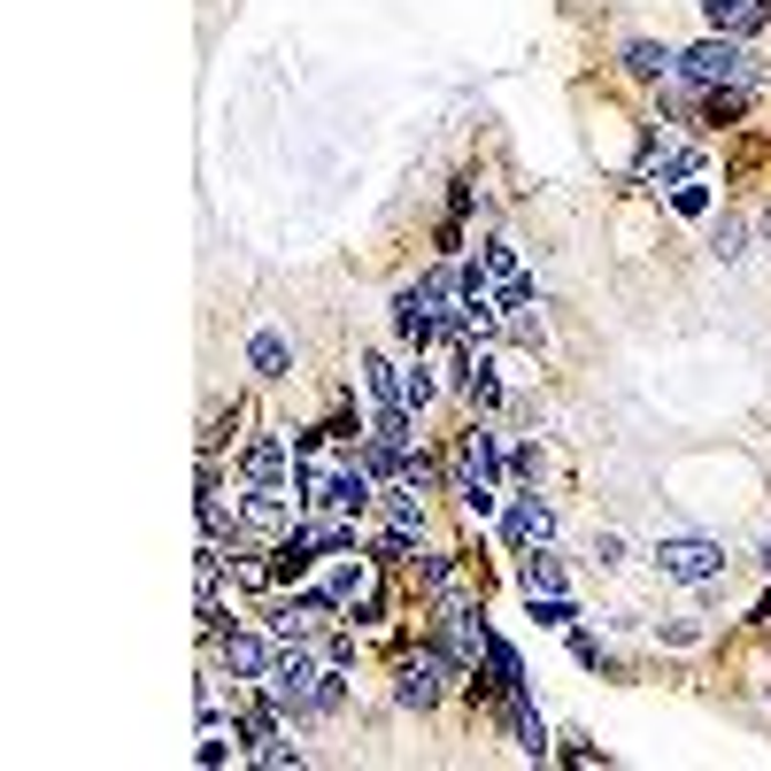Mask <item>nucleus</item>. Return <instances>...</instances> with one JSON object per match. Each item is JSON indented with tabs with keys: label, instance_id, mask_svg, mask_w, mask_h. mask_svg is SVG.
I'll use <instances>...</instances> for the list:
<instances>
[{
	"label": "nucleus",
	"instance_id": "f257e3e1",
	"mask_svg": "<svg viewBox=\"0 0 771 771\" xmlns=\"http://www.w3.org/2000/svg\"><path fill=\"white\" fill-rule=\"evenodd\" d=\"M294 486H302V509H339V517H355L363 501H378V470L332 425L294 433Z\"/></svg>",
	"mask_w": 771,
	"mask_h": 771
},
{
	"label": "nucleus",
	"instance_id": "f03ea898",
	"mask_svg": "<svg viewBox=\"0 0 771 771\" xmlns=\"http://www.w3.org/2000/svg\"><path fill=\"white\" fill-rule=\"evenodd\" d=\"M671 78H687V85H702V93H757V78H764V54L749 47V39H726V31H710V39H694L687 54H679V70Z\"/></svg>",
	"mask_w": 771,
	"mask_h": 771
},
{
	"label": "nucleus",
	"instance_id": "7ed1b4c3",
	"mask_svg": "<svg viewBox=\"0 0 771 771\" xmlns=\"http://www.w3.org/2000/svg\"><path fill=\"white\" fill-rule=\"evenodd\" d=\"M448 494H456L470 517H494V501H501V433L494 425H470L456 440V456H448Z\"/></svg>",
	"mask_w": 771,
	"mask_h": 771
},
{
	"label": "nucleus",
	"instance_id": "20e7f679",
	"mask_svg": "<svg viewBox=\"0 0 771 771\" xmlns=\"http://www.w3.org/2000/svg\"><path fill=\"white\" fill-rule=\"evenodd\" d=\"M240 494H286V501H302V486H294V440L286 433H255L240 448Z\"/></svg>",
	"mask_w": 771,
	"mask_h": 771
},
{
	"label": "nucleus",
	"instance_id": "39448f33",
	"mask_svg": "<svg viewBox=\"0 0 771 771\" xmlns=\"http://www.w3.org/2000/svg\"><path fill=\"white\" fill-rule=\"evenodd\" d=\"M470 271L486 278V294L501 302V324L517 316V308H540V294H532V278H525V263H517V247L509 240H486L478 255H470Z\"/></svg>",
	"mask_w": 771,
	"mask_h": 771
},
{
	"label": "nucleus",
	"instance_id": "423d86ee",
	"mask_svg": "<svg viewBox=\"0 0 771 771\" xmlns=\"http://www.w3.org/2000/svg\"><path fill=\"white\" fill-rule=\"evenodd\" d=\"M656 571L679 579V587H710V579L726 571V548H718V540H694V532H663V540H656Z\"/></svg>",
	"mask_w": 771,
	"mask_h": 771
},
{
	"label": "nucleus",
	"instance_id": "0eeeda50",
	"mask_svg": "<svg viewBox=\"0 0 771 771\" xmlns=\"http://www.w3.org/2000/svg\"><path fill=\"white\" fill-rule=\"evenodd\" d=\"M448 679H456V656H448V648H417V656H402V671H394V702H402V710H433Z\"/></svg>",
	"mask_w": 771,
	"mask_h": 771
},
{
	"label": "nucleus",
	"instance_id": "6e6552de",
	"mask_svg": "<svg viewBox=\"0 0 771 771\" xmlns=\"http://www.w3.org/2000/svg\"><path fill=\"white\" fill-rule=\"evenodd\" d=\"M687 177H702V148H694V140H679V132H656L648 154H640V177H632V185H648V193H663V185H671V193H679Z\"/></svg>",
	"mask_w": 771,
	"mask_h": 771
},
{
	"label": "nucleus",
	"instance_id": "1a4fd4ad",
	"mask_svg": "<svg viewBox=\"0 0 771 771\" xmlns=\"http://www.w3.org/2000/svg\"><path fill=\"white\" fill-rule=\"evenodd\" d=\"M216 656H224V671L232 679H263L271 671V656H278V632H247V625H232V632H216Z\"/></svg>",
	"mask_w": 771,
	"mask_h": 771
},
{
	"label": "nucleus",
	"instance_id": "9d476101",
	"mask_svg": "<svg viewBox=\"0 0 771 771\" xmlns=\"http://www.w3.org/2000/svg\"><path fill=\"white\" fill-rule=\"evenodd\" d=\"M548 532H556V509H548L540 494H517L509 517H501V540H509L517 556H532V548H548Z\"/></svg>",
	"mask_w": 771,
	"mask_h": 771
},
{
	"label": "nucleus",
	"instance_id": "9b49d317",
	"mask_svg": "<svg viewBox=\"0 0 771 771\" xmlns=\"http://www.w3.org/2000/svg\"><path fill=\"white\" fill-rule=\"evenodd\" d=\"M702 16H710V31L749 39V31H764L771 23V0H702Z\"/></svg>",
	"mask_w": 771,
	"mask_h": 771
},
{
	"label": "nucleus",
	"instance_id": "f8f14e48",
	"mask_svg": "<svg viewBox=\"0 0 771 771\" xmlns=\"http://www.w3.org/2000/svg\"><path fill=\"white\" fill-rule=\"evenodd\" d=\"M363 394H371V409H409L402 363H386V355H363Z\"/></svg>",
	"mask_w": 771,
	"mask_h": 771
},
{
	"label": "nucleus",
	"instance_id": "ddd939ff",
	"mask_svg": "<svg viewBox=\"0 0 771 771\" xmlns=\"http://www.w3.org/2000/svg\"><path fill=\"white\" fill-rule=\"evenodd\" d=\"M247 363H255V378H286V371H294V347H286V332H271V324H263V332L247 339Z\"/></svg>",
	"mask_w": 771,
	"mask_h": 771
},
{
	"label": "nucleus",
	"instance_id": "4468645a",
	"mask_svg": "<svg viewBox=\"0 0 771 771\" xmlns=\"http://www.w3.org/2000/svg\"><path fill=\"white\" fill-rule=\"evenodd\" d=\"M501 718H509V733H517V749H525V757H548V733H540V718H532V702H525V694H501Z\"/></svg>",
	"mask_w": 771,
	"mask_h": 771
},
{
	"label": "nucleus",
	"instance_id": "2eb2a0df",
	"mask_svg": "<svg viewBox=\"0 0 771 771\" xmlns=\"http://www.w3.org/2000/svg\"><path fill=\"white\" fill-rule=\"evenodd\" d=\"M517 587H525V595H564V564H556L548 548H532V556L517 564Z\"/></svg>",
	"mask_w": 771,
	"mask_h": 771
},
{
	"label": "nucleus",
	"instance_id": "dca6fc26",
	"mask_svg": "<svg viewBox=\"0 0 771 771\" xmlns=\"http://www.w3.org/2000/svg\"><path fill=\"white\" fill-rule=\"evenodd\" d=\"M625 70H632V78H671V70H679V54H671V47H656V39H632V47H625Z\"/></svg>",
	"mask_w": 771,
	"mask_h": 771
},
{
	"label": "nucleus",
	"instance_id": "f3484780",
	"mask_svg": "<svg viewBox=\"0 0 771 771\" xmlns=\"http://www.w3.org/2000/svg\"><path fill=\"white\" fill-rule=\"evenodd\" d=\"M486 671H494V687H501V694H525V663H517V648H509V640H494V632H486Z\"/></svg>",
	"mask_w": 771,
	"mask_h": 771
},
{
	"label": "nucleus",
	"instance_id": "a211bd4d",
	"mask_svg": "<svg viewBox=\"0 0 771 771\" xmlns=\"http://www.w3.org/2000/svg\"><path fill=\"white\" fill-rule=\"evenodd\" d=\"M741 247H749V224H741V216H718V224H710V255H718V263H741Z\"/></svg>",
	"mask_w": 771,
	"mask_h": 771
},
{
	"label": "nucleus",
	"instance_id": "6ab92c4d",
	"mask_svg": "<svg viewBox=\"0 0 771 771\" xmlns=\"http://www.w3.org/2000/svg\"><path fill=\"white\" fill-rule=\"evenodd\" d=\"M571 602H564V595H532V625H556V632H564V625H571Z\"/></svg>",
	"mask_w": 771,
	"mask_h": 771
},
{
	"label": "nucleus",
	"instance_id": "aec40b11",
	"mask_svg": "<svg viewBox=\"0 0 771 771\" xmlns=\"http://www.w3.org/2000/svg\"><path fill=\"white\" fill-rule=\"evenodd\" d=\"M402 386H409V409H425V402L440 394V386H433V371H425V355H417V363L402 371Z\"/></svg>",
	"mask_w": 771,
	"mask_h": 771
},
{
	"label": "nucleus",
	"instance_id": "412c9836",
	"mask_svg": "<svg viewBox=\"0 0 771 771\" xmlns=\"http://www.w3.org/2000/svg\"><path fill=\"white\" fill-rule=\"evenodd\" d=\"M671 201H679V209H687V216H702V209H710V185H702V177H687V185H679V193H671Z\"/></svg>",
	"mask_w": 771,
	"mask_h": 771
},
{
	"label": "nucleus",
	"instance_id": "4be33fe9",
	"mask_svg": "<svg viewBox=\"0 0 771 771\" xmlns=\"http://www.w3.org/2000/svg\"><path fill=\"white\" fill-rule=\"evenodd\" d=\"M509 470H517V486H540V448H517Z\"/></svg>",
	"mask_w": 771,
	"mask_h": 771
},
{
	"label": "nucleus",
	"instance_id": "5701e85b",
	"mask_svg": "<svg viewBox=\"0 0 771 771\" xmlns=\"http://www.w3.org/2000/svg\"><path fill=\"white\" fill-rule=\"evenodd\" d=\"M764 571H771V540H764Z\"/></svg>",
	"mask_w": 771,
	"mask_h": 771
}]
</instances>
